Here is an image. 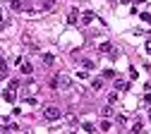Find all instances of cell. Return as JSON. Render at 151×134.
<instances>
[{"label":"cell","instance_id":"cell-1","mask_svg":"<svg viewBox=\"0 0 151 134\" xmlns=\"http://www.w3.org/2000/svg\"><path fill=\"white\" fill-rule=\"evenodd\" d=\"M60 115H63V110H60V108H55V105H48V108L43 110V118L50 120V122H53V120H60Z\"/></svg>","mask_w":151,"mask_h":134},{"label":"cell","instance_id":"cell-2","mask_svg":"<svg viewBox=\"0 0 151 134\" xmlns=\"http://www.w3.org/2000/svg\"><path fill=\"white\" fill-rule=\"evenodd\" d=\"M99 53H106V55H110V57H115V53H113V46H110V43H101V46H99Z\"/></svg>","mask_w":151,"mask_h":134},{"label":"cell","instance_id":"cell-3","mask_svg":"<svg viewBox=\"0 0 151 134\" xmlns=\"http://www.w3.org/2000/svg\"><path fill=\"white\" fill-rule=\"evenodd\" d=\"M3 98H5V101H7V103H12V101H14V89H12V86H10V89H5V91H3Z\"/></svg>","mask_w":151,"mask_h":134},{"label":"cell","instance_id":"cell-4","mask_svg":"<svg viewBox=\"0 0 151 134\" xmlns=\"http://www.w3.org/2000/svg\"><path fill=\"white\" fill-rule=\"evenodd\" d=\"M77 19H79L77 10H70V14H67V24H77Z\"/></svg>","mask_w":151,"mask_h":134},{"label":"cell","instance_id":"cell-5","mask_svg":"<svg viewBox=\"0 0 151 134\" xmlns=\"http://www.w3.org/2000/svg\"><path fill=\"white\" fill-rule=\"evenodd\" d=\"M10 10L19 12V10H22V0H10Z\"/></svg>","mask_w":151,"mask_h":134},{"label":"cell","instance_id":"cell-6","mask_svg":"<svg viewBox=\"0 0 151 134\" xmlns=\"http://www.w3.org/2000/svg\"><path fill=\"white\" fill-rule=\"evenodd\" d=\"M31 72H34V67L29 62H22V74H31Z\"/></svg>","mask_w":151,"mask_h":134},{"label":"cell","instance_id":"cell-7","mask_svg":"<svg viewBox=\"0 0 151 134\" xmlns=\"http://www.w3.org/2000/svg\"><path fill=\"white\" fill-rule=\"evenodd\" d=\"M82 22H84V24L93 22V12H84V17H82Z\"/></svg>","mask_w":151,"mask_h":134},{"label":"cell","instance_id":"cell-8","mask_svg":"<svg viewBox=\"0 0 151 134\" xmlns=\"http://www.w3.org/2000/svg\"><path fill=\"white\" fill-rule=\"evenodd\" d=\"M115 89H118V91H127V89H129V84H127V82H118V84H115Z\"/></svg>","mask_w":151,"mask_h":134},{"label":"cell","instance_id":"cell-9","mask_svg":"<svg viewBox=\"0 0 151 134\" xmlns=\"http://www.w3.org/2000/svg\"><path fill=\"white\" fill-rule=\"evenodd\" d=\"M101 115H103V118H110V115H113V108H108V105H106V108L101 110Z\"/></svg>","mask_w":151,"mask_h":134},{"label":"cell","instance_id":"cell-10","mask_svg":"<svg viewBox=\"0 0 151 134\" xmlns=\"http://www.w3.org/2000/svg\"><path fill=\"white\" fill-rule=\"evenodd\" d=\"M82 129H84V132H93V129H96V127H93L91 122H84V125H82Z\"/></svg>","mask_w":151,"mask_h":134},{"label":"cell","instance_id":"cell-11","mask_svg":"<svg viewBox=\"0 0 151 134\" xmlns=\"http://www.w3.org/2000/svg\"><path fill=\"white\" fill-rule=\"evenodd\" d=\"M43 62H46V65H53L55 57H53V55H43Z\"/></svg>","mask_w":151,"mask_h":134},{"label":"cell","instance_id":"cell-12","mask_svg":"<svg viewBox=\"0 0 151 134\" xmlns=\"http://www.w3.org/2000/svg\"><path fill=\"white\" fill-rule=\"evenodd\" d=\"M55 5V0H43V10H50Z\"/></svg>","mask_w":151,"mask_h":134},{"label":"cell","instance_id":"cell-13","mask_svg":"<svg viewBox=\"0 0 151 134\" xmlns=\"http://www.w3.org/2000/svg\"><path fill=\"white\" fill-rule=\"evenodd\" d=\"M91 86H93V89H101V86H103V79H93Z\"/></svg>","mask_w":151,"mask_h":134},{"label":"cell","instance_id":"cell-14","mask_svg":"<svg viewBox=\"0 0 151 134\" xmlns=\"http://www.w3.org/2000/svg\"><path fill=\"white\" fill-rule=\"evenodd\" d=\"M99 129H103V132H108V129H110V122H108V120H103V122H101V127H99Z\"/></svg>","mask_w":151,"mask_h":134},{"label":"cell","instance_id":"cell-15","mask_svg":"<svg viewBox=\"0 0 151 134\" xmlns=\"http://www.w3.org/2000/svg\"><path fill=\"white\" fill-rule=\"evenodd\" d=\"M82 65H84V67H86V70H93V60H84V62H82Z\"/></svg>","mask_w":151,"mask_h":134},{"label":"cell","instance_id":"cell-16","mask_svg":"<svg viewBox=\"0 0 151 134\" xmlns=\"http://www.w3.org/2000/svg\"><path fill=\"white\" fill-rule=\"evenodd\" d=\"M103 77H108V79H113V77H115V72H113V70H106V72H103Z\"/></svg>","mask_w":151,"mask_h":134},{"label":"cell","instance_id":"cell-17","mask_svg":"<svg viewBox=\"0 0 151 134\" xmlns=\"http://www.w3.org/2000/svg\"><path fill=\"white\" fill-rule=\"evenodd\" d=\"M0 72H7V62L5 60H0Z\"/></svg>","mask_w":151,"mask_h":134},{"label":"cell","instance_id":"cell-18","mask_svg":"<svg viewBox=\"0 0 151 134\" xmlns=\"http://www.w3.org/2000/svg\"><path fill=\"white\" fill-rule=\"evenodd\" d=\"M142 19H144V22H149V24H151V14H146V12H144V14H142Z\"/></svg>","mask_w":151,"mask_h":134},{"label":"cell","instance_id":"cell-19","mask_svg":"<svg viewBox=\"0 0 151 134\" xmlns=\"http://www.w3.org/2000/svg\"><path fill=\"white\" fill-rule=\"evenodd\" d=\"M146 53H151V38L146 41Z\"/></svg>","mask_w":151,"mask_h":134},{"label":"cell","instance_id":"cell-20","mask_svg":"<svg viewBox=\"0 0 151 134\" xmlns=\"http://www.w3.org/2000/svg\"><path fill=\"white\" fill-rule=\"evenodd\" d=\"M0 22H3V12H0Z\"/></svg>","mask_w":151,"mask_h":134},{"label":"cell","instance_id":"cell-21","mask_svg":"<svg viewBox=\"0 0 151 134\" xmlns=\"http://www.w3.org/2000/svg\"><path fill=\"white\" fill-rule=\"evenodd\" d=\"M120 3H129V0H120Z\"/></svg>","mask_w":151,"mask_h":134},{"label":"cell","instance_id":"cell-22","mask_svg":"<svg viewBox=\"0 0 151 134\" xmlns=\"http://www.w3.org/2000/svg\"><path fill=\"white\" fill-rule=\"evenodd\" d=\"M149 120H151V115H149Z\"/></svg>","mask_w":151,"mask_h":134}]
</instances>
